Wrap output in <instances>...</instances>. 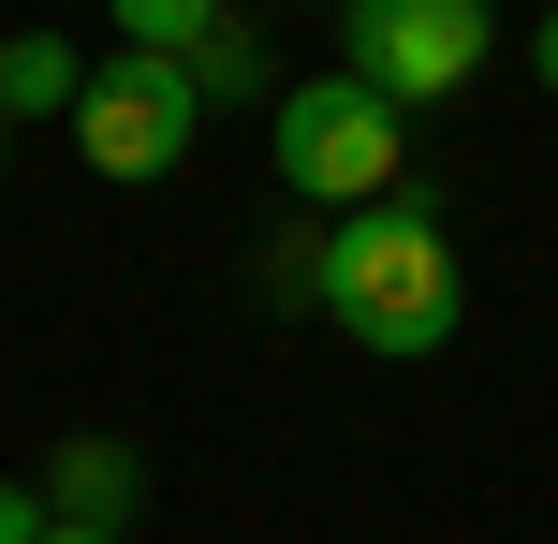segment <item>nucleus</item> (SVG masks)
I'll use <instances>...</instances> for the list:
<instances>
[{
    "label": "nucleus",
    "mask_w": 558,
    "mask_h": 544,
    "mask_svg": "<svg viewBox=\"0 0 558 544\" xmlns=\"http://www.w3.org/2000/svg\"><path fill=\"white\" fill-rule=\"evenodd\" d=\"M308 294H324V324L353 353H441L456 324H471V265H456L441 206H367V221H324V265H308Z\"/></svg>",
    "instance_id": "f257e3e1"
},
{
    "label": "nucleus",
    "mask_w": 558,
    "mask_h": 544,
    "mask_svg": "<svg viewBox=\"0 0 558 544\" xmlns=\"http://www.w3.org/2000/svg\"><path fill=\"white\" fill-rule=\"evenodd\" d=\"M265 162H279V192H294V206H324V221H367V206H397L412 118L324 59V74H294V88L265 104Z\"/></svg>",
    "instance_id": "f03ea898"
},
{
    "label": "nucleus",
    "mask_w": 558,
    "mask_h": 544,
    "mask_svg": "<svg viewBox=\"0 0 558 544\" xmlns=\"http://www.w3.org/2000/svg\"><path fill=\"white\" fill-rule=\"evenodd\" d=\"M485 59H500V15H485V0H353V15H338V74L383 88L397 118L456 104Z\"/></svg>",
    "instance_id": "7ed1b4c3"
},
{
    "label": "nucleus",
    "mask_w": 558,
    "mask_h": 544,
    "mask_svg": "<svg viewBox=\"0 0 558 544\" xmlns=\"http://www.w3.org/2000/svg\"><path fill=\"white\" fill-rule=\"evenodd\" d=\"M192 133H206V88L177 74V59H88V88H74V162L104 177V192H147V177H177L192 162Z\"/></svg>",
    "instance_id": "20e7f679"
},
{
    "label": "nucleus",
    "mask_w": 558,
    "mask_h": 544,
    "mask_svg": "<svg viewBox=\"0 0 558 544\" xmlns=\"http://www.w3.org/2000/svg\"><path fill=\"white\" fill-rule=\"evenodd\" d=\"M118 45H133V59H177V74H192L206 104H279L265 45L221 15V0H118Z\"/></svg>",
    "instance_id": "39448f33"
},
{
    "label": "nucleus",
    "mask_w": 558,
    "mask_h": 544,
    "mask_svg": "<svg viewBox=\"0 0 558 544\" xmlns=\"http://www.w3.org/2000/svg\"><path fill=\"white\" fill-rule=\"evenodd\" d=\"M29 486H45V516H59V530H104V544H133V516H147V457H133L118 427L59 442V457L29 471Z\"/></svg>",
    "instance_id": "423d86ee"
},
{
    "label": "nucleus",
    "mask_w": 558,
    "mask_h": 544,
    "mask_svg": "<svg viewBox=\"0 0 558 544\" xmlns=\"http://www.w3.org/2000/svg\"><path fill=\"white\" fill-rule=\"evenodd\" d=\"M74 88H88V59L59 45V29H15V45H0V118H59V133H74Z\"/></svg>",
    "instance_id": "0eeeda50"
},
{
    "label": "nucleus",
    "mask_w": 558,
    "mask_h": 544,
    "mask_svg": "<svg viewBox=\"0 0 558 544\" xmlns=\"http://www.w3.org/2000/svg\"><path fill=\"white\" fill-rule=\"evenodd\" d=\"M59 516H45V486H15V471H0V544H45Z\"/></svg>",
    "instance_id": "6e6552de"
},
{
    "label": "nucleus",
    "mask_w": 558,
    "mask_h": 544,
    "mask_svg": "<svg viewBox=\"0 0 558 544\" xmlns=\"http://www.w3.org/2000/svg\"><path fill=\"white\" fill-rule=\"evenodd\" d=\"M530 74H544V104H558V15H544V29H530Z\"/></svg>",
    "instance_id": "1a4fd4ad"
},
{
    "label": "nucleus",
    "mask_w": 558,
    "mask_h": 544,
    "mask_svg": "<svg viewBox=\"0 0 558 544\" xmlns=\"http://www.w3.org/2000/svg\"><path fill=\"white\" fill-rule=\"evenodd\" d=\"M0 177H15V118H0Z\"/></svg>",
    "instance_id": "9d476101"
},
{
    "label": "nucleus",
    "mask_w": 558,
    "mask_h": 544,
    "mask_svg": "<svg viewBox=\"0 0 558 544\" xmlns=\"http://www.w3.org/2000/svg\"><path fill=\"white\" fill-rule=\"evenodd\" d=\"M45 544H104V530H45Z\"/></svg>",
    "instance_id": "9b49d317"
}]
</instances>
